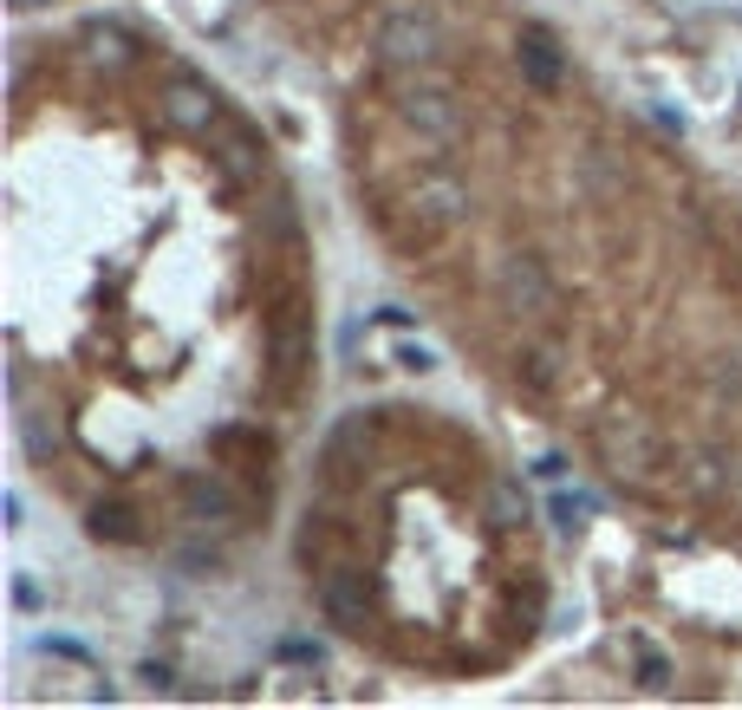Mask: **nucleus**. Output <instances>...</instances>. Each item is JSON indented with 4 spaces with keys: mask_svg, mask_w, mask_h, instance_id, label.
I'll return each mask as SVG.
<instances>
[{
    "mask_svg": "<svg viewBox=\"0 0 742 710\" xmlns=\"http://www.w3.org/2000/svg\"><path fill=\"white\" fill-rule=\"evenodd\" d=\"M600 463H606L613 476L645 483V476L665 463V444H658L652 418H639V411H613V418H600Z\"/></svg>",
    "mask_w": 742,
    "mask_h": 710,
    "instance_id": "f257e3e1",
    "label": "nucleus"
},
{
    "mask_svg": "<svg viewBox=\"0 0 742 710\" xmlns=\"http://www.w3.org/2000/svg\"><path fill=\"white\" fill-rule=\"evenodd\" d=\"M437 52H443V26H437L424 7L385 13V26H378V59H385V65H430Z\"/></svg>",
    "mask_w": 742,
    "mask_h": 710,
    "instance_id": "f03ea898",
    "label": "nucleus"
},
{
    "mask_svg": "<svg viewBox=\"0 0 742 710\" xmlns=\"http://www.w3.org/2000/svg\"><path fill=\"white\" fill-rule=\"evenodd\" d=\"M156 104H163V117H169L183 137H209V130H222V104H215V91H209L202 78H189V72L163 78Z\"/></svg>",
    "mask_w": 742,
    "mask_h": 710,
    "instance_id": "7ed1b4c3",
    "label": "nucleus"
},
{
    "mask_svg": "<svg viewBox=\"0 0 742 710\" xmlns=\"http://www.w3.org/2000/svg\"><path fill=\"white\" fill-rule=\"evenodd\" d=\"M398 111H404V124H411L417 137H430V144H456V137H463V104H456L443 85H411V91L398 98Z\"/></svg>",
    "mask_w": 742,
    "mask_h": 710,
    "instance_id": "20e7f679",
    "label": "nucleus"
},
{
    "mask_svg": "<svg viewBox=\"0 0 742 710\" xmlns=\"http://www.w3.org/2000/svg\"><path fill=\"white\" fill-rule=\"evenodd\" d=\"M411 215H417V241H430V235H443V228H456V222L469 215V189H463L456 176L430 170V176L417 183V196H411Z\"/></svg>",
    "mask_w": 742,
    "mask_h": 710,
    "instance_id": "39448f33",
    "label": "nucleus"
},
{
    "mask_svg": "<svg viewBox=\"0 0 742 710\" xmlns=\"http://www.w3.org/2000/svg\"><path fill=\"white\" fill-rule=\"evenodd\" d=\"M495 294H502L508 313H535V320L554 313V281H548V267L535 254H508L502 274H495Z\"/></svg>",
    "mask_w": 742,
    "mask_h": 710,
    "instance_id": "423d86ee",
    "label": "nucleus"
},
{
    "mask_svg": "<svg viewBox=\"0 0 742 710\" xmlns=\"http://www.w3.org/2000/svg\"><path fill=\"white\" fill-rule=\"evenodd\" d=\"M319 613H326L339 633H365V620H372V587H365V574H359V568H326V574H319Z\"/></svg>",
    "mask_w": 742,
    "mask_h": 710,
    "instance_id": "0eeeda50",
    "label": "nucleus"
},
{
    "mask_svg": "<svg viewBox=\"0 0 742 710\" xmlns=\"http://www.w3.org/2000/svg\"><path fill=\"white\" fill-rule=\"evenodd\" d=\"M515 65H521V78H528L535 91H561V78H567L561 39H554L548 26H521V39H515Z\"/></svg>",
    "mask_w": 742,
    "mask_h": 710,
    "instance_id": "6e6552de",
    "label": "nucleus"
},
{
    "mask_svg": "<svg viewBox=\"0 0 742 710\" xmlns=\"http://www.w3.org/2000/svg\"><path fill=\"white\" fill-rule=\"evenodd\" d=\"M267 359H274V391L287 398V391L300 385V372H306V320H300V307H287V313L274 320V333H267Z\"/></svg>",
    "mask_w": 742,
    "mask_h": 710,
    "instance_id": "1a4fd4ad",
    "label": "nucleus"
},
{
    "mask_svg": "<svg viewBox=\"0 0 742 710\" xmlns=\"http://www.w3.org/2000/svg\"><path fill=\"white\" fill-rule=\"evenodd\" d=\"M515 378H521V391L554 398V385H561V346H528V352L515 359Z\"/></svg>",
    "mask_w": 742,
    "mask_h": 710,
    "instance_id": "9d476101",
    "label": "nucleus"
},
{
    "mask_svg": "<svg viewBox=\"0 0 742 710\" xmlns=\"http://www.w3.org/2000/svg\"><path fill=\"white\" fill-rule=\"evenodd\" d=\"M85 52H91L98 65H111V72H124V65L137 59V39H130L124 26H111V20H104V26L91 20V26H85Z\"/></svg>",
    "mask_w": 742,
    "mask_h": 710,
    "instance_id": "9b49d317",
    "label": "nucleus"
},
{
    "mask_svg": "<svg viewBox=\"0 0 742 710\" xmlns=\"http://www.w3.org/2000/svg\"><path fill=\"white\" fill-rule=\"evenodd\" d=\"M85 535L91 541H137V509L130 502H91Z\"/></svg>",
    "mask_w": 742,
    "mask_h": 710,
    "instance_id": "f8f14e48",
    "label": "nucleus"
},
{
    "mask_svg": "<svg viewBox=\"0 0 742 710\" xmlns=\"http://www.w3.org/2000/svg\"><path fill=\"white\" fill-rule=\"evenodd\" d=\"M359 450H372V418H345V424L326 437V470L345 476V463H352Z\"/></svg>",
    "mask_w": 742,
    "mask_h": 710,
    "instance_id": "ddd939ff",
    "label": "nucleus"
},
{
    "mask_svg": "<svg viewBox=\"0 0 742 710\" xmlns=\"http://www.w3.org/2000/svg\"><path fill=\"white\" fill-rule=\"evenodd\" d=\"M183 502H189L196 522H235V496H228L215 476H196V483L183 489Z\"/></svg>",
    "mask_w": 742,
    "mask_h": 710,
    "instance_id": "4468645a",
    "label": "nucleus"
},
{
    "mask_svg": "<svg viewBox=\"0 0 742 710\" xmlns=\"http://www.w3.org/2000/svg\"><path fill=\"white\" fill-rule=\"evenodd\" d=\"M482 502H489V522H495V528H521V522H528V496H521V483H508V476H495Z\"/></svg>",
    "mask_w": 742,
    "mask_h": 710,
    "instance_id": "2eb2a0df",
    "label": "nucleus"
},
{
    "mask_svg": "<svg viewBox=\"0 0 742 710\" xmlns=\"http://www.w3.org/2000/svg\"><path fill=\"white\" fill-rule=\"evenodd\" d=\"M20 444L33 463H52L59 457V424H46V411H20Z\"/></svg>",
    "mask_w": 742,
    "mask_h": 710,
    "instance_id": "dca6fc26",
    "label": "nucleus"
},
{
    "mask_svg": "<svg viewBox=\"0 0 742 710\" xmlns=\"http://www.w3.org/2000/svg\"><path fill=\"white\" fill-rule=\"evenodd\" d=\"M222 163H228V176H261V157H254V144H248V130H222Z\"/></svg>",
    "mask_w": 742,
    "mask_h": 710,
    "instance_id": "f3484780",
    "label": "nucleus"
},
{
    "mask_svg": "<svg viewBox=\"0 0 742 710\" xmlns=\"http://www.w3.org/2000/svg\"><path fill=\"white\" fill-rule=\"evenodd\" d=\"M548 515H554L561 528H580L587 515H600V496H587V489H561V496L548 502Z\"/></svg>",
    "mask_w": 742,
    "mask_h": 710,
    "instance_id": "a211bd4d",
    "label": "nucleus"
},
{
    "mask_svg": "<svg viewBox=\"0 0 742 710\" xmlns=\"http://www.w3.org/2000/svg\"><path fill=\"white\" fill-rule=\"evenodd\" d=\"M280 659L287 665H326V646L319 639H280Z\"/></svg>",
    "mask_w": 742,
    "mask_h": 710,
    "instance_id": "6ab92c4d",
    "label": "nucleus"
},
{
    "mask_svg": "<svg viewBox=\"0 0 742 710\" xmlns=\"http://www.w3.org/2000/svg\"><path fill=\"white\" fill-rule=\"evenodd\" d=\"M13 607H20V613H39V607H46V594H39L33 574H13Z\"/></svg>",
    "mask_w": 742,
    "mask_h": 710,
    "instance_id": "aec40b11",
    "label": "nucleus"
},
{
    "mask_svg": "<svg viewBox=\"0 0 742 710\" xmlns=\"http://www.w3.org/2000/svg\"><path fill=\"white\" fill-rule=\"evenodd\" d=\"M398 365H411V372H430V365H437V352H430V346H417V339H404V346H398Z\"/></svg>",
    "mask_w": 742,
    "mask_h": 710,
    "instance_id": "412c9836",
    "label": "nucleus"
},
{
    "mask_svg": "<svg viewBox=\"0 0 742 710\" xmlns=\"http://www.w3.org/2000/svg\"><path fill=\"white\" fill-rule=\"evenodd\" d=\"M665 672H671V665H665V652H652V646H645V652H639V678H645V685H665Z\"/></svg>",
    "mask_w": 742,
    "mask_h": 710,
    "instance_id": "4be33fe9",
    "label": "nucleus"
},
{
    "mask_svg": "<svg viewBox=\"0 0 742 710\" xmlns=\"http://www.w3.org/2000/svg\"><path fill=\"white\" fill-rule=\"evenodd\" d=\"M535 476H541V483H561V476H567V457H554V450H548V457L535 463Z\"/></svg>",
    "mask_w": 742,
    "mask_h": 710,
    "instance_id": "5701e85b",
    "label": "nucleus"
},
{
    "mask_svg": "<svg viewBox=\"0 0 742 710\" xmlns=\"http://www.w3.org/2000/svg\"><path fill=\"white\" fill-rule=\"evenodd\" d=\"M0 515H7V528H20V515H26V502H20V489H7V496H0Z\"/></svg>",
    "mask_w": 742,
    "mask_h": 710,
    "instance_id": "b1692460",
    "label": "nucleus"
},
{
    "mask_svg": "<svg viewBox=\"0 0 742 710\" xmlns=\"http://www.w3.org/2000/svg\"><path fill=\"white\" fill-rule=\"evenodd\" d=\"M39 646L59 652V659H78V665H85V646H72V639H39Z\"/></svg>",
    "mask_w": 742,
    "mask_h": 710,
    "instance_id": "393cba45",
    "label": "nucleus"
},
{
    "mask_svg": "<svg viewBox=\"0 0 742 710\" xmlns=\"http://www.w3.org/2000/svg\"><path fill=\"white\" fill-rule=\"evenodd\" d=\"M378 320H385V326H411L417 313H411V307H378Z\"/></svg>",
    "mask_w": 742,
    "mask_h": 710,
    "instance_id": "a878e982",
    "label": "nucleus"
},
{
    "mask_svg": "<svg viewBox=\"0 0 742 710\" xmlns=\"http://www.w3.org/2000/svg\"><path fill=\"white\" fill-rule=\"evenodd\" d=\"M137 678H143V685H150V692H169V672H163V665H143V672H137Z\"/></svg>",
    "mask_w": 742,
    "mask_h": 710,
    "instance_id": "bb28decb",
    "label": "nucleus"
},
{
    "mask_svg": "<svg viewBox=\"0 0 742 710\" xmlns=\"http://www.w3.org/2000/svg\"><path fill=\"white\" fill-rule=\"evenodd\" d=\"M33 7H46V0H13V13H33Z\"/></svg>",
    "mask_w": 742,
    "mask_h": 710,
    "instance_id": "cd10ccee",
    "label": "nucleus"
}]
</instances>
